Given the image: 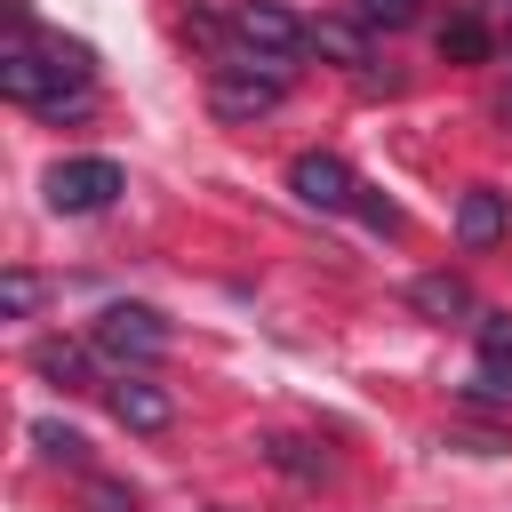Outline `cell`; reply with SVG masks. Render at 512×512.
<instances>
[{"label":"cell","mask_w":512,"mask_h":512,"mask_svg":"<svg viewBox=\"0 0 512 512\" xmlns=\"http://www.w3.org/2000/svg\"><path fill=\"white\" fill-rule=\"evenodd\" d=\"M504 40H512V24H504Z\"/></svg>","instance_id":"cell-22"},{"label":"cell","mask_w":512,"mask_h":512,"mask_svg":"<svg viewBox=\"0 0 512 512\" xmlns=\"http://www.w3.org/2000/svg\"><path fill=\"white\" fill-rule=\"evenodd\" d=\"M440 56H448V64H480V56H488V24H480L472 8H456V16L440 24Z\"/></svg>","instance_id":"cell-12"},{"label":"cell","mask_w":512,"mask_h":512,"mask_svg":"<svg viewBox=\"0 0 512 512\" xmlns=\"http://www.w3.org/2000/svg\"><path fill=\"white\" fill-rule=\"evenodd\" d=\"M312 48H320L328 64H344V72H368V32H360L352 16H320V24H312Z\"/></svg>","instance_id":"cell-10"},{"label":"cell","mask_w":512,"mask_h":512,"mask_svg":"<svg viewBox=\"0 0 512 512\" xmlns=\"http://www.w3.org/2000/svg\"><path fill=\"white\" fill-rule=\"evenodd\" d=\"M88 48H64V40H48V48H32V40H16L8 56H0V96L8 104H32V112H80L88 104Z\"/></svg>","instance_id":"cell-1"},{"label":"cell","mask_w":512,"mask_h":512,"mask_svg":"<svg viewBox=\"0 0 512 512\" xmlns=\"http://www.w3.org/2000/svg\"><path fill=\"white\" fill-rule=\"evenodd\" d=\"M0 312H8V320H32V312H40V280H32V272H8V280H0Z\"/></svg>","instance_id":"cell-17"},{"label":"cell","mask_w":512,"mask_h":512,"mask_svg":"<svg viewBox=\"0 0 512 512\" xmlns=\"http://www.w3.org/2000/svg\"><path fill=\"white\" fill-rule=\"evenodd\" d=\"M464 400H480V408H512V360H480L472 384H464Z\"/></svg>","instance_id":"cell-14"},{"label":"cell","mask_w":512,"mask_h":512,"mask_svg":"<svg viewBox=\"0 0 512 512\" xmlns=\"http://www.w3.org/2000/svg\"><path fill=\"white\" fill-rule=\"evenodd\" d=\"M32 368H40L48 384H64V392H80V384H88V352H80V344H64V336H40V344H32Z\"/></svg>","instance_id":"cell-11"},{"label":"cell","mask_w":512,"mask_h":512,"mask_svg":"<svg viewBox=\"0 0 512 512\" xmlns=\"http://www.w3.org/2000/svg\"><path fill=\"white\" fill-rule=\"evenodd\" d=\"M112 416H120L128 432H168V424H176V400H168L144 368H120V376H112Z\"/></svg>","instance_id":"cell-7"},{"label":"cell","mask_w":512,"mask_h":512,"mask_svg":"<svg viewBox=\"0 0 512 512\" xmlns=\"http://www.w3.org/2000/svg\"><path fill=\"white\" fill-rule=\"evenodd\" d=\"M472 336H480V360H512V312H472Z\"/></svg>","instance_id":"cell-16"},{"label":"cell","mask_w":512,"mask_h":512,"mask_svg":"<svg viewBox=\"0 0 512 512\" xmlns=\"http://www.w3.org/2000/svg\"><path fill=\"white\" fill-rule=\"evenodd\" d=\"M408 304H416L424 320H472V312H480L472 288H464L456 272H424V280H408Z\"/></svg>","instance_id":"cell-9"},{"label":"cell","mask_w":512,"mask_h":512,"mask_svg":"<svg viewBox=\"0 0 512 512\" xmlns=\"http://www.w3.org/2000/svg\"><path fill=\"white\" fill-rule=\"evenodd\" d=\"M32 448H40L48 464H88V440H80L72 424H56V416H32Z\"/></svg>","instance_id":"cell-13"},{"label":"cell","mask_w":512,"mask_h":512,"mask_svg":"<svg viewBox=\"0 0 512 512\" xmlns=\"http://www.w3.org/2000/svg\"><path fill=\"white\" fill-rule=\"evenodd\" d=\"M88 344H96L112 368H152V360L168 352V320H160L152 304H104L96 328H88Z\"/></svg>","instance_id":"cell-4"},{"label":"cell","mask_w":512,"mask_h":512,"mask_svg":"<svg viewBox=\"0 0 512 512\" xmlns=\"http://www.w3.org/2000/svg\"><path fill=\"white\" fill-rule=\"evenodd\" d=\"M304 448H312V440H264V456H272L280 472H296V480H312V472H320V456H304Z\"/></svg>","instance_id":"cell-19"},{"label":"cell","mask_w":512,"mask_h":512,"mask_svg":"<svg viewBox=\"0 0 512 512\" xmlns=\"http://www.w3.org/2000/svg\"><path fill=\"white\" fill-rule=\"evenodd\" d=\"M80 512H144V504H136V488H120V480H88V488H80Z\"/></svg>","instance_id":"cell-18"},{"label":"cell","mask_w":512,"mask_h":512,"mask_svg":"<svg viewBox=\"0 0 512 512\" xmlns=\"http://www.w3.org/2000/svg\"><path fill=\"white\" fill-rule=\"evenodd\" d=\"M40 192H48V208H56V216H104V208L128 192V176H120V160L80 152V160H56Z\"/></svg>","instance_id":"cell-3"},{"label":"cell","mask_w":512,"mask_h":512,"mask_svg":"<svg viewBox=\"0 0 512 512\" xmlns=\"http://www.w3.org/2000/svg\"><path fill=\"white\" fill-rule=\"evenodd\" d=\"M352 16L376 24V32H408V24L424 16V0H352Z\"/></svg>","instance_id":"cell-15"},{"label":"cell","mask_w":512,"mask_h":512,"mask_svg":"<svg viewBox=\"0 0 512 512\" xmlns=\"http://www.w3.org/2000/svg\"><path fill=\"white\" fill-rule=\"evenodd\" d=\"M224 24H232V40H240L248 56H288V64H296V48H312V24H296L280 0H232Z\"/></svg>","instance_id":"cell-5"},{"label":"cell","mask_w":512,"mask_h":512,"mask_svg":"<svg viewBox=\"0 0 512 512\" xmlns=\"http://www.w3.org/2000/svg\"><path fill=\"white\" fill-rule=\"evenodd\" d=\"M504 232H512V200H504L496 184H472V192L456 200V240H464V248H496Z\"/></svg>","instance_id":"cell-8"},{"label":"cell","mask_w":512,"mask_h":512,"mask_svg":"<svg viewBox=\"0 0 512 512\" xmlns=\"http://www.w3.org/2000/svg\"><path fill=\"white\" fill-rule=\"evenodd\" d=\"M288 80H296V64L288 56H224L216 64V80H208V112L216 120H232V128H248V120H264L280 96H288Z\"/></svg>","instance_id":"cell-2"},{"label":"cell","mask_w":512,"mask_h":512,"mask_svg":"<svg viewBox=\"0 0 512 512\" xmlns=\"http://www.w3.org/2000/svg\"><path fill=\"white\" fill-rule=\"evenodd\" d=\"M496 112H504V128H512V88H504V96H496Z\"/></svg>","instance_id":"cell-21"},{"label":"cell","mask_w":512,"mask_h":512,"mask_svg":"<svg viewBox=\"0 0 512 512\" xmlns=\"http://www.w3.org/2000/svg\"><path fill=\"white\" fill-rule=\"evenodd\" d=\"M360 216H368V232H384V240L400 232V208H392V200H360Z\"/></svg>","instance_id":"cell-20"},{"label":"cell","mask_w":512,"mask_h":512,"mask_svg":"<svg viewBox=\"0 0 512 512\" xmlns=\"http://www.w3.org/2000/svg\"><path fill=\"white\" fill-rule=\"evenodd\" d=\"M288 192L304 200V208H320V216H344V208H360V176L336 160V152H296L288 160Z\"/></svg>","instance_id":"cell-6"}]
</instances>
